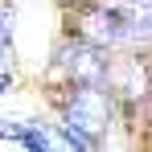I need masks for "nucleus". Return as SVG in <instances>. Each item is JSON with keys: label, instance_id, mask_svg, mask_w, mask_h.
I'll return each instance as SVG.
<instances>
[{"label": "nucleus", "instance_id": "nucleus-1", "mask_svg": "<svg viewBox=\"0 0 152 152\" xmlns=\"http://www.w3.org/2000/svg\"><path fill=\"white\" fill-rule=\"evenodd\" d=\"M78 37L103 50H136L152 41V0H111L78 17Z\"/></svg>", "mask_w": 152, "mask_h": 152}, {"label": "nucleus", "instance_id": "nucleus-2", "mask_svg": "<svg viewBox=\"0 0 152 152\" xmlns=\"http://www.w3.org/2000/svg\"><path fill=\"white\" fill-rule=\"evenodd\" d=\"M115 107L119 103L111 99V91L103 82H78V86H70V95H66V127L78 132V136H86L95 144L103 132L111 127Z\"/></svg>", "mask_w": 152, "mask_h": 152}, {"label": "nucleus", "instance_id": "nucleus-3", "mask_svg": "<svg viewBox=\"0 0 152 152\" xmlns=\"http://www.w3.org/2000/svg\"><path fill=\"white\" fill-rule=\"evenodd\" d=\"M103 70H107V50L95 45V41H86V37L66 41L53 53V74H62L70 86H78V82H103Z\"/></svg>", "mask_w": 152, "mask_h": 152}, {"label": "nucleus", "instance_id": "nucleus-4", "mask_svg": "<svg viewBox=\"0 0 152 152\" xmlns=\"http://www.w3.org/2000/svg\"><path fill=\"white\" fill-rule=\"evenodd\" d=\"M103 86L111 91V99H115V103H127V107H132V103L148 99V91H152V74H148V66H144L140 58L119 53V58H107Z\"/></svg>", "mask_w": 152, "mask_h": 152}]
</instances>
